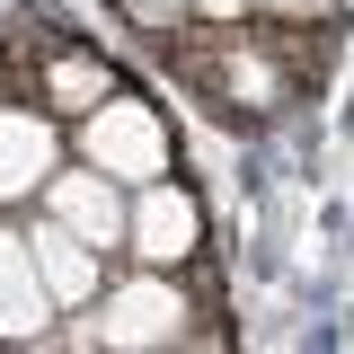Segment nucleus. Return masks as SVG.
<instances>
[{
	"label": "nucleus",
	"mask_w": 354,
	"mask_h": 354,
	"mask_svg": "<svg viewBox=\"0 0 354 354\" xmlns=\"http://www.w3.org/2000/svg\"><path fill=\"white\" fill-rule=\"evenodd\" d=\"M186 337H195V292L177 283V266L106 274V292L71 310V328H53V346H80V354H169Z\"/></svg>",
	"instance_id": "obj_1"
},
{
	"label": "nucleus",
	"mask_w": 354,
	"mask_h": 354,
	"mask_svg": "<svg viewBox=\"0 0 354 354\" xmlns=\"http://www.w3.org/2000/svg\"><path fill=\"white\" fill-rule=\"evenodd\" d=\"M36 213H53L62 230H80L88 248H124V221H133V186H115L106 169H88V160H62V169L44 177V195H36Z\"/></svg>",
	"instance_id": "obj_7"
},
{
	"label": "nucleus",
	"mask_w": 354,
	"mask_h": 354,
	"mask_svg": "<svg viewBox=\"0 0 354 354\" xmlns=\"http://www.w3.org/2000/svg\"><path fill=\"white\" fill-rule=\"evenodd\" d=\"M62 160H71V124L36 97H0V213L36 204Z\"/></svg>",
	"instance_id": "obj_6"
},
{
	"label": "nucleus",
	"mask_w": 354,
	"mask_h": 354,
	"mask_svg": "<svg viewBox=\"0 0 354 354\" xmlns=\"http://www.w3.org/2000/svg\"><path fill=\"white\" fill-rule=\"evenodd\" d=\"M115 9H124L133 27H160V36H169V27H186V18L204 9V0H115Z\"/></svg>",
	"instance_id": "obj_10"
},
{
	"label": "nucleus",
	"mask_w": 354,
	"mask_h": 354,
	"mask_svg": "<svg viewBox=\"0 0 354 354\" xmlns=\"http://www.w3.org/2000/svg\"><path fill=\"white\" fill-rule=\"evenodd\" d=\"M169 62L213 97L221 115H283L301 97V71L283 62V36L266 27H169Z\"/></svg>",
	"instance_id": "obj_2"
},
{
	"label": "nucleus",
	"mask_w": 354,
	"mask_h": 354,
	"mask_svg": "<svg viewBox=\"0 0 354 354\" xmlns=\"http://www.w3.org/2000/svg\"><path fill=\"white\" fill-rule=\"evenodd\" d=\"M27 248H36V274H44V292H53V310L71 319L80 301H97L106 292V248H88L80 230H62L53 213L27 221Z\"/></svg>",
	"instance_id": "obj_9"
},
{
	"label": "nucleus",
	"mask_w": 354,
	"mask_h": 354,
	"mask_svg": "<svg viewBox=\"0 0 354 354\" xmlns=\"http://www.w3.org/2000/svg\"><path fill=\"white\" fill-rule=\"evenodd\" d=\"M71 160L106 169L115 186H151V177L177 169V133H169V115H160L151 97L115 88V97H97L80 124H71Z\"/></svg>",
	"instance_id": "obj_3"
},
{
	"label": "nucleus",
	"mask_w": 354,
	"mask_h": 354,
	"mask_svg": "<svg viewBox=\"0 0 354 354\" xmlns=\"http://www.w3.org/2000/svg\"><path fill=\"white\" fill-rule=\"evenodd\" d=\"M62 310L36 274V248H27V221L0 213V346H53Z\"/></svg>",
	"instance_id": "obj_8"
},
{
	"label": "nucleus",
	"mask_w": 354,
	"mask_h": 354,
	"mask_svg": "<svg viewBox=\"0 0 354 354\" xmlns=\"http://www.w3.org/2000/svg\"><path fill=\"white\" fill-rule=\"evenodd\" d=\"M124 257H133V266H177V274L204 257V195H195L186 177H151V186H133Z\"/></svg>",
	"instance_id": "obj_5"
},
{
	"label": "nucleus",
	"mask_w": 354,
	"mask_h": 354,
	"mask_svg": "<svg viewBox=\"0 0 354 354\" xmlns=\"http://www.w3.org/2000/svg\"><path fill=\"white\" fill-rule=\"evenodd\" d=\"M18 36H27V27H18ZM27 44H36V71H27V80H9L0 97H36V106L62 115V124H80L97 97H115V88H124V80H115V62H106L97 44L62 36V27H36Z\"/></svg>",
	"instance_id": "obj_4"
},
{
	"label": "nucleus",
	"mask_w": 354,
	"mask_h": 354,
	"mask_svg": "<svg viewBox=\"0 0 354 354\" xmlns=\"http://www.w3.org/2000/svg\"><path fill=\"white\" fill-rule=\"evenodd\" d=\"M257 9H274V18H319V9H337V0H257Z\"/></svg>",
	"instance_id": "obj_11"
}]
</instances>
